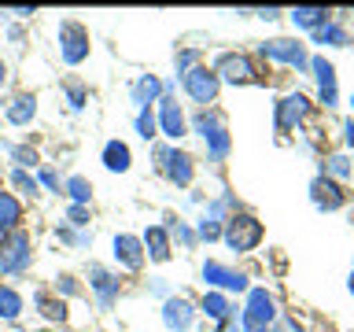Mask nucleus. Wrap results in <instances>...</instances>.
<instances>
[{"label": "nucleus", "instance_id": "38", "mask_svg": "<svg viewBox=\"0 0 354 332\" xmlns=\"http://www.w3.org/2000/svg\"><path fill=\"white\" fill-rule=\"evenodd\" d=\"M66 100H71V111H82V107H85V100H88V93H85V85H77V82H71V85H66Z\"/></svg>", "mask_w": 354, "mask_h": 332}, {"label": "nucleus", "instance_id": "4", "mask_svg": "<svg viewBox=\"0 0 354 332\" xmlns=\"http://www.w3.org/2000/svg\"><path fill=\"white\" fill-rule=\"evenodd\" d=\"M33 262V243H30V232L26 229H15L0 240V273H26Z\"/></svg>", "mask_w": 354, "mask_h": 332}, {"label": "nucleus", "instance_id": "27", "mask_svg": "<svg viewBox=\"0 0 354 332\" xmlns=\"http://www.w3.org/2000/svg\"><path fill=\"white\" fill-rule=\"evenodd\" d=\"M19 314H22V295H19L11 284H0V317H4V321H15Z\"/></svg>", "mask_w": 354, "mask_h": 332}, {"label": "nucleus", "instance_id": "14", "mask_svg": "<svg viewBox=\"0 0 354 332\" xmlns=\"http://www.w3.org/2000/svg\"><path fill=\"white\" fill-rule=\"evenodd\" d=\"M306 115H310V100H306L303 93H288L281 104H277V129H281V133H292Z\"/></svg>", "mask_w": 354, "mask_h": 332}, {"label": "nucleus", "instance_id": "45", "mask_svg": "<svg viewBox=\"0 0 354 332\" xmlns=\"http://www.w3.org/2000/svg\"><path fill=\"white\" fill-rule=\"evenodd\" d=\"M4 82H8V63L0 59V85H4Z\"/></svg>", "mask_w": 354, "mask_h": 332}, {"label": "nucleus", "instance_id": "43", "mask_svg": "<svg viewBox=\"0 0 354 332\" xmlns=\"http://www.w3.org/2000/svg\"><path fill=\"white\" fill-rule=\"evenodd\" d=\"M343 140H347V148H354V118L343 122Z\"/></svg>", "mask_w": 354, "mask_h": 332}, {"label": "nucleus", "instance_id": "11", "mask_svg": "<svg viewBox=\"0 0 354 332\" xmlns=\"http://www.w3.org/2000/svg\"><path fill=\"white\" fill-rule=\"evenodd\" d=\"M111 255H115V262L129 273H137L144 266V243H140V237H133V232H118V237L111 240Z\"/></svg>", "mask_w": 354, "mask_h": 332}, {"label": "nucleus", "instance_id": "20", "mask_svg": "<svg viewBox=\"0 0 354 332\" xmlns=\"http://www.w3.org/2000/svg\"><path fill=\"white\" fill-rule=\"evenodd\" d=\"M22 229V203H19V196H11V192H0V232H15Z\"/></svg>", "mask_w": 354, "mask_h": 332}, {"label": "nucleus", "instance_id": "7", "mask_svg": "<svg viewBox=\"0 0 354 332\" xmlns=\"http://www.w3.org/2000/svg\"><path fill=\"white\" fill-rule=\"evenodd\" d=\"M181 85H185V93H188V100L192 104H199V107H210L218 100V89H221V82H218V74L210 71V66H192L188 74H181Z\"/></svg>", "mask_w": 354, "mask_h": 332}, {"label": "nucleus", "instance_id": "26", "mask_svg": "<svg viewBox=\"0 0 354 332\" xmlns=\"http://www.w3.org/2000/svg\"><path fill=\"white\" fill-rule=\"evenodd\" d=\"M314 44H332V48H343V44H351L347 30L336 26V22H325V26L314 30Z\"/></svg>", "mask_w": 354, "mask_h": 332}, {"label": "nucleus", "instance_id": "31", "mask_svg": "<svg viewBox=\"0 0 354 332\" xmlns=\"http://www.w3.org/2000/svg\"><path fill=\"white\" fill-rule=\"evenodd\" d=\"M11 185H15V192H22V196H37V177H33L30 170H19V166H15V170H11Z\"/></svg>", "mask_w": 354, "mask_h": 332}, {"label": "nucleus", "instance_id": "36", "mask_svg": "<svg viewBox=\"0 0 354 332\" xmlns=\"http://www.w3.org/2000/svg\"><path fill=\"white\" fill-rule=\"evenodd\" d=\"M137 133L144 140H151V137H159V122H155L151 111H137Z\"/></svg>", "mask_w": 354, "mask_h": 332}, {"label": "nucleus", "instance_id": "39", "mask_svg": "<svg viewBox=\"0 0 354 332\" xmlns=\"http://www.w3.org/2000/svg\"><path fill=\"white\" fill-rule=\"evenodd\" d=\"M192 66H199V52H196V48L177 52V74H188Z\"/></svg>", "mask_w": 354, "mask_h": 332}, {"label": "nucleus", "instance_id": "40", "mask_svg": "<svg viewBox=\"0 0 354 332\" xmlns=\"http://www.w3.org/2000/svg\"><path fill=\"white\" fill-rule=\"evenodd\" d=\"M55 292H63V295H77L82 288H77V281H74L71 273H59V277H55Z\"/></svg>", "mask_w": 354, "mask_h": 332}, {"label": "nucleus", "instance_id": "47", "mask_svg": "<svg viewBox=\"0 0 354 332\" xmlns=\"http://www.w3.org/2000/svg\"><path fill=\"white\" fill-rule=\"evenodd\" d=\"M0 240H4V232H0Z\"/></svg>", "mask_w": 354, "mask_h": 332}, {"label": "nucleus", "instance_id": "23", "mask_svg": "<svg viewBox=\"0 0 354 332\" xmlns=\"http://www.w3.org/2000/svg\"><path fill=\"white\" fill-rule=\"evenodd\" d=\"M310 71H314L317 93H336V66L325 55H310Z\"/></svg>", "mask_w": 354, "mask_h": 332}, {"label": "nucleus", "instance_id": "25", "mask_svg": "<svg viewBox=\"0 0 354 332\" xmlns=\"http://www.w3.org/2000/svg\"><path fill=\"white\" fill-rule=\"evenodd\" d=\"M203 140H207V159H210V163H221V159L229 155V148H232V140H229V129H225V126L214 129V133H210V137H203Z\"/></svg>", "mask_w": 354, "mask_h": 332}, {"label": "nucleus", "instance_id": "1", "mask_svg": "<svg viewBox=\"0 0 354 332\" xmlns=\"http://www.w3.org/2000/svg\"><path fill=\"white\" fill-rule=\"evenodd\" d=\"M277 321V303L266 288H248V303L240 310V329L243 332H270Z\"/></svg>", "mask_w": 354, "mask_h": 332}, {"label": "nucleus", "instance_id": "3", "mask_svg": "<svg viewBox=\"0 0 354 332\" xmlns=\"http://www.w3.org/2000/svg\"><path fill=\"white\" fill-rule=\"evenodd\" d=\"M155 170H159L170 185L188 188L196 177V163H192V155L181 151L177 144H162V148H155Z\"/></svg>", "mask_w": 354, "mask_h": 332}, {"label": "nucleus", "instance_id": "15", "mask_svg": "<svg viewBox=\"0 0 354 332\" xmlns=\"http://www.w3.org/2000/svg\"><path fill=\"white\" fill-rule=\"evenodd\" d=\"M199 310H203V314L214 321V325H221V329L236 325V306L229 303L225 292H203V299H199Z\"/></svg>", "mask_w": 354, "mask_h": 332}, {"label": "nucleus", "instance_id": "16", "mask_svg": "<svg viewBox=\"0 0 354 332\" xmlns=\"http://www.w3.org/2000/svg\"><path fill=\"white\" fill-rule=\"evenodd\" d=\"M144 259H151V262H170V255H174V243H170V232H166V225H148L144 229Z\"/></svg>", "mask_w": 354, "mask_h": 332}, {"label": "nucleus", "instance_id": "34", "mask_svg": "<svg viewBox=\"0 0 354 332\" xmlns=\"http://www.w3.org/2000/svg\"><path fill=\"white\" fill-rule=\"evenodd\" d=\"M196 240H221V221L218 218H210V214H203L199 218V225H196Z\"/></svg>", "mask_w": 354, "mask_h": 332}, {"label": "nucleus", "instance_id": "29", "mask_svg": "<svg viewBox=\"0 0 354 332\" xmlns=\"http://www.w3.org/2000/svg\"><path fill=\"white\" fill-rule=\"evenodd\" d=\"M66 196H71V203H77V207H88V203H93V185H88L85 181V177H66Z\"/></svg>", "mask_w": 354, "mask_h": 332}, {"label": "nucleus", "instance_id": "24", "mask_svg": "<svg viewBox=\"0 0 354 332\" xmlns=\"http://www.w3.org/2000/svg\"><path fill=\"white\" fill-rule=\"evenodd\" d=\"M288 19H292L299 30L314 33L317 26H325V22H328V11L325 8H292V11H288Z\"/></svg>", "mask_w": 354, "mask_h": 332}, {"label": "nucleus", "instance_id": "30", "mask_svg": "<svg viewBox=\"0 0 354 332\" xmlns=\"http://www.w3.org/2000/svg\"><path fill=\"white\" fill-rule=\"evenodd\" d=\"M351 174H354V163L347 159V155H328V159H325V177H332V181H336V177H339V181H347Z\"/></svg>", "mask_w": 354, "mask_h": 332}, {"label": "nucleus", "instance_id": "9", "mask_svg": "<svg viewBox=\"0 0 354 332\" xmlns=\"http://www.w3.org/2000/svg\"><path fill=\"white\" fill-rule=\"evenodd\" d=\"M203 281L210 284V292H248V273L232 270L225 262H203Z\"/></svg>", "mask_w": 354, "mask_h": 332}, {"label": "nucleus", "instance_id": "21", "mask_svg": "<svg viewBox=\"0 0 354 332\" xmlns=\"http://www.w3.org/2000/svg\"><path fill=\"white\" fill-rule=\"evenodd\" d=\"M104 166L111 174H126L129 166H133V151H129V144H122V140H107L104 144Z\"/></svg>", "mask_w": 354, "mask_h": 332}, {"label": "nucleus", "instance_id": "46", "mask_svg": "<svg viewBox=\"0 0 354 332\" xmlns=\"http://www.w3.org/2000/svg\"><path fill=\"white\" fill-rule=\"evenodd\" d=\"M351 292H354V277H351Z\"/></svg>", "mask_w": 354, "mask_h": 332}, {"label": "nucleus", "instance_id": "35", "mask_svg": "<svg viewBox=\"0 0 354 332\" xmlns=\"http://www.w3.org/2000/svg\"><path fill=\"white\" fill-rule=\"evenodd\" d=\"M11 163H15L19 170L37 166V163H41V159H37V148H30V144H15V148H11Z\"/></svg>", "mask_w": 354, "mask_h": 332}, {"label": "nucleus", "instance_id": "32", "mask_svg": "<svg viewBox=\"0 0 354 332\" xmlns=\"http://www.w3.org/2000/svg\"><path fill=\"white\" fill-rule=\"evenodd\" d=\"M166 232H170V243L177 240L181 248H196V229L188 225V221H174V225L166 229Z\"/></svg>", "mask_w": 354, "mask_h": 332}, {"label": "nucleus", "instance_id": "6", "mask_svg": "<svg viewBox=\"0 0 354 332\" xmlns=\"http://www.w3.org/2000/svg\"><path fill=\"white\" fill-rule=\"evenodd\" d=\"M88 30L82 26V22H74V19H63L59 22V55H63V63L66 66H77V63H85L88 59Z\"/></svg>", "mask_w": 354, "mask_h": 332}, {"label": "nucleus", "instance_id": "13", "mask_svg": "<svg viewBox=\"0 0 354 332\" xmlns=\"http://www.w3.org/2000/svg\"><path fill=\"white\" fill-rule=\"evenodd\" d=\"M88 288L96 292L100 310H111V306H115V299H118V292H122L118 277L111 273L107 266H88Z\"/></svg>", "mask_w": 354, "mask_h": 332}, {"label": "nucleus", "instance_id": "37", "mask_svg": "<svg viewBox=\"0 0 354 332\" xmlns=\"http://www.w3.org/2000/svg\"><path fill=\"white\" fill-rule=\"evenodd\" d=\"M88 218H93V214H88V207H77V203L66 207V221H71L74 229H85V225H88Z\"/></svg>", "mask_w": 354, "mask_h": 332}, {"label": "nucleus", "instance_id": "33", "mask_svg": "<svg viewBox=\"0 0 354 332\" xmlns=\"http://www.w3.org/2000/svg\"><path fill=\"white\" fill-rule=\"evenodd\" d=\"M55 237H59L63 243H74V248H93V232H77L74 225L55 229Z\"/></svg>", "mask_w": 354, "mask_h": 332}, {"label": "nucleus", "instance_id": "28", "mask_svg": "<svg viewBox=\"0 0 354 332\" xmlns=\"http://www.w3.org/2000/svg\"><path fill=\"white\" fill-rule=\"evenodd\" d=\"M225 122H221V115L218 111H210V107H199L196 115H192V129L199 133V137H210L214 129H221Z\"/></svg>", "mask_w": 354, "mask_h": 332}, {"label": "nucleus", "instance_id": "10", "mask_svg": "<svg viewBox=\"0 0 354 332\" xmlns=\"http://www.w3.org/2000/svg\"><path fill=\"white\" fill-rule=\"evenodd\" d=\"M155 122H159V133H162V137L174 140V144L188 133V118H185V111H181V104H177L174 96H162V100H159V118H155Z\"/></svg>", "mask_w": 354, "mask_h": 332}, {"label": "nucleus", "instance_id": "44", "mask_svg": "<svg viewBox=\"0 0 354 332\" xmlns=\"http://www.w3.org/2000/svg\"><path fill=\"white\" fill-rule=\"evenodd\" d=\"M259 15H262V19H270V22H273V19H281V11H277V8H262V11H259Z\"/></svg>", "mask_w": 354, "mask_h": 332}, {"label": "nucleus", "instance_id": "8", "mask_svg": "<svg viewBox=\"0 0 354 332\" xmlns=\"http://www.w3.org/2000/svg\"><path fill=\"white\" fill-rule=\"evenodd\" d=\"M259 55L277 59V63H288V66H295V71H310V55L303 52V44L288 41V37H273V41L259 44Z\"/></svg>", "mask_w": 354, "mask_h": 332}, {"label": "nucleus", "instance_id": "41", "mask_svg": "<svg viewBox=\"0 0 354 332\" xmlns=\"http://www.w3.org/2000/svg\"><path fill=\"white\" fill-rule=\"evenodd\" d=\"M37 185L52 188V192H59V177H55V170H48V166H41V174H37Z\"/></svg>", "mask_w": 354, "mask_h": 332}, {"label": "nucleus", "instance_id": "12", "mask_svg": "<svg viewBox=\"0 0 354 332\" xmlns=\"http://www.w3.org/2000/svg\"><path fill=\"white\" fill-rule=\"evenodd\" d=\"M192 321H196V306L188 303L185 295H166V303H162V325L166 329L170 332H188Z\"/></svg>", "mask_w": 354, "mask_h": 332}, {"label": "nucleus", "instance_id": "17", "mask_svg": "<svg viewBox=\"0 0 354 332\" xmlns=\"http://www.w3.org/2000/svg\"><path fill=\"white\" fill-rule=\"evenodd\" d=\"M310 199H314L321 210H339L343 203H347V192H343L332 177L321 174V177H314V185H310Z\"/></svg>", "mask_w": 354, "mask_h": 332}, {"label": "nucleus", "instance_id": "5", "mask_svg": "<svg viewBox=\"0 0 354 332\" xmlns=\"http://www.w3.org/2000/svg\"><path fill=\"white\" fill-rule=\"evenodd\" d=\"M210 71L218 74V82H229V85H251V82H259V71H254L251 55H243V52H221Z\"/></svg>", "mask_w": 354, "mask_h": 332}, {"label": "nucleus", "instance_id": "22", "mask_svg": "<svg viewBox=\"0 0 354 332\" xmlns=\"http://www.w3.org/2000/svg\"><path fill=\"white\" fill-rule=\"evenodd\" d=\"M33 306L41 310L44 321H55V325H63V321H66V303H63V299H55V295H48V292H33Z\"/></svg>", "mask_w": 354, "mask_h": 332}, {"label": "nucleus", "instance_id": "18", "mask_svg": "<svg viewBox=\"0 0 354 332\" xmlns=\"http://www.w3.org/2000/svg\"><path fill=\"white\" fill-rule=\"evenodd\" d=\"M129 100L140 111H151V104H159V100H162V82L155 74H140L137 82L129 85Z\"/></svg>", "mask_w": 354, "mask_h": 332}, {"label": "nucleus", "instance_id": "48", "mask_svg": "<svg viewBox=\"0 0 354 332\" xmlns=\"http://www.w3.org/2000/svg\"><path fill=\"white\" fill-rule=\"evenodd\" d=\"M351 104H354V96H351Z\"/></svg>", "mask_w": 354, "mask_h": 332}, {"label": "nucleus", "instance_id": "19", "mask_svg": "<svg viewBox=\"0 0 354 332\" xmlns=\"http://www.w3.org/2000/svg\"><path fill=\"white\" fill-rule=\"evenodd\" d=\"M4 118L11 122V126H30V122L37 118V96H33V93H19L4 107Z\"/></svg>", "mask_w": 354, "mask_h": 332}, {"label": "nucleus", "instance_id": "42", "mask_svg": "<svg viewBox=\"0 0 354 332\" xmlns=\"http://www.w3.org/2000/svg\"><path fill=\"white\" fill-rule=\"evenodd\" d=\"M270 332H303V325H295V317H277Z\"/></svg>", "mask_w": 354, "mask_h": 332}, {"label": "nucleus", "instance_id": "2", "mask_svg": "<svg viewBox=\"0 0 354 332\" xmlns=\"http://www.w3.org/2000/svg\"><path fill=\"white\" fill-rule=\"evenodd\" d=\"M221 240H225L229 251L248 255L262 243V221L251 218V214H229L225 225H221Z\"/></svg>", "mask_w": 354, "mask_h": 332}]
</instances>
